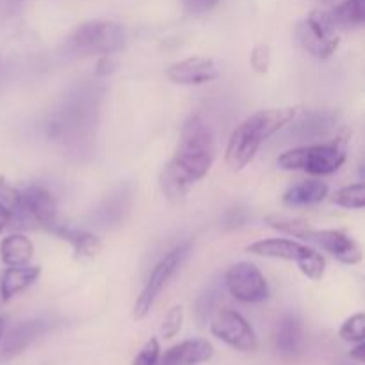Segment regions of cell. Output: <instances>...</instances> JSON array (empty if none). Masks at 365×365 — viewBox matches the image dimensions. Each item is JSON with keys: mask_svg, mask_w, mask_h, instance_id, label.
<instances>
[{"mask_svg": "<svg viewBox=\"0 0 365 365\" xmlns=\"http://www.w3.org/2000/svg\"><path fill=\"white\" fill-rule=\"evenodd\" d=\"M52 230L56 232L61 239H64V241L70 242L71 248H73V252H75V257L81 260L93 259V257L98 255L100 250H102V242H100V239L86 230H77V228H68V227H57V225L52 228Z\"/></svg>", "mask_w": 365, "mask_h": 365, "instance_id": "18", "label": "cell"}, {"mask_svg": "<svg viewBox=\"0 0 365 365\" xmlns=\"http://www.w3.org/2000/svg\"><path fill=\"white\" fill-rule=\"evenodd\" d=\"M346 135H339L331 143L324 145L299 146L287 150L278 157V166L282 170H302L310 175L335 173L346 163Z\"/></svg>", "mask_w": 365, "mask_h": 365, "instance_id": "3", "label": "cell"}, {"mask_svg": "<svg viewBox=\"0 0 365 365\" xmlns=\"http://www.w3.org/2000/svg\"><path fill=\"white\" fill-rule=\"evenodd\" d=\"M339 337L346 342H351V344H356V342H364L365 339V316L362 312L355 314V316L348 317L344 321V324L339 330Z\"/></svg>", "mask_w": 365, "mask_h": 365, "instance_id": "26", "label": "cell"}, {"mask_svg": "<svg viewBox=\"0 0 365 365\" xmlns=\"http://www.w3.org/2000/svg\"><path fill=\"white\" fill-rule=\"evenodd\" d=\"M349 359L355 360V362H359V364L365 362V344L364 342H356L355 348L349 351Z\"/></svg>", "mask_w": 365, "mask_h": 365, "instance_id": "34", "label": "cell"}, {"mask_svg": "<svg viewBox=\"0 0 365 365\" xmlns=\"http://www.w3.org/2000/svg\"><path fill=\"white\" fill-rule=\"evenodd\" d=\"M246 252L259 257H267V259L292 260V262L299 264L314 250L302 245V242L292 241V239H262V241H257L253 245H250L246 248Z\"/></svg>", "mask_w": 365, "mask_h": 365, "instance_id": "12", "label": "cell"}, {"mask_svg": "<svg viewBox=\"0 0 365 365\" xmlns=\"http://www.w3.org/2000/svg\"><path fill=\"white\" fill-rule=\"evenodd\" d=\"M185 6V9L189 11V13H207V11L212 9L214 6H216L220 0H182Z\"/></svg>", "mask_w": 365, "mask_h": 365, "instance_id": "32", "label": "cell"}, {"mask_svg": "<svg viewBox=\"0 0 365 365\" xmlns=\"http://www.w3.org/2000/svg\"><path fill=\"white\" fill-rule=\"evenodd\" d=\"M331 202L346 209H364L365 207V185L362 182L339 189L331 196Z\"/></svg>", "mask_w": 365, "mask_h": 365, "instance_id": "25", "label": "cell"}, {"mask_svg": "<svg viewBox=\"0 0 365 365\" xmlns=\"http://www.w3.org/2000/svg\"><path fill=\"white\" fill-rule=\"evenodd\" d=\"M182 323H184V309L180 305H173L164 316L160 324V335L164 339H173L180 334Z\"/></svg>", "mask_w": 365, "mask_h": 365, "instance_id": "27", "label": "cell"}, {"mask_svg": "<svg viewBox=\"0 0 365 365\" xmlns=\"http://www.w3.org/2000/svg\"><path fill=\"white\" fill-rule=\"evenodd\" d=\"M250 63L257 73H266L267 68H269V48L264 45L255 46L252 50V56H250Z\"/></svg>", "mask_w": 365, "mask_h": 365, "instance_id": "31", "label": "cell"}, {"mask_svg": "<svg viewBox=\"0 0 365 365\" xmlns=\"http://www.w3.org/2000/svg\"><path fill=\"white\" fill-rule=\"evenodd\" d=\"M210 331L214 337L237 351L250 353L259 348V339H257L252 324L232 309H223L216 314L212 324H210Z\"/></svg>", "mask_w": 365, "mask_h": 365, "instance_id": "7", "label": "cell"}, {"mask_svg": "<svg viewBox=\"0 0 365 365\" xmlns=\"http://www.w3.org/2000/svg\"><path fill=\"white\" fill-rule=\"evenodd\" d=\"M4 331H6V321H4V317H0V342L4 339Z\"/></svg>", "mask_w": 365, "mask_h": 365, "instance_id": "36", "label": "cell"}, {"mask_svg": "<svg viewBox=\"0 0 365 365\" xmlns=\"http://www.w3.org/2000/svg\"><path fill=\"white\" fill-rule=\"evenodd\" d=\"M216 138L210 125L195 114L184 123L175 155L159 175L163 195L170 202L180 203L195 182L209 173L216 159Z\"/></svg>", "mask_w": 365, "mask_h": 365, "instance_id": "1", "label": "cell"}, {"mask_svg": "<svg viewBox=\"0 0 365 365\" xmlns=\"http://www.w3.org/2000/svg\"><path fill=\"white\" fill-rule=\"evenodd\" d=\"M27 0H0V53L21 29V11Z\"/></svg>", "mask_w": 365, "mask_h": 365, "instance_id": "17", "label": "cell"}, {"mask_svg": "<svg viewBox=\"0 0 365 365\" xmlns=\"http://www.w3.org/2000/svg\"><path fill=\"white\" fill-rule=\"evenodd\" d=\"M335 125V116L328 113H312L307 114L296 128H292V134L299 135V138H317L321 134H327L331 127Z\"/></svg>", "mask_w": 365, "mask_h": 365, "instance_id": "23", "label": "cell"}, {"mask_svg": "<svg viewBox=\"0 0 365 365\" xmlns=\"http://www.w3.org/2000/svg\"><path fill=\"white\" fill-rule=\"evenodd\" d=\"M328 196V185L319 180H307L289 187L284 195V203L291 207L312 205L323 202Z\"/></svg>", "mask_w": 365, "mask_h": 365, "instance_id": "20", "label": "cell"}, {"mask_svg": "<svg viewBox=\"0 0 365 365\" xmlns=\"http://www.w3.org/2000/svg\"><path fill=\"white\" fill-rule=\"evenodd\" d=\"M189 250H191V245H189V242H184V245L177 246V248L171 250L170 253H166V255L157 262V266L153 267L148 282H146V285L143 287L141 294L138 296V302H135L134 305L135 319H143V317H146V314L152 310L153 303L157 302V298H159V294L163 292V289L166 287L168 282L171 280V277L177 273L178 267L184 264L185 257L189 255Z\"/></svg>", "mask_w": 365, "mask_h": 365, "instance_id": "6", "label": "cell"}, {"mask_svg": "<svg viewBox=\"0 0 365 365\" xmlns=\"http://www.w3.org/2000/svg\"><path fill=\"white\" fill-rule=\"evenodd\" d=\"M214 348L203 339H189L164 353L157 365H200L212 359Z\"/></svg>", "mask_w": 365, "mask_h": 365, "instance_id": "14", "label": "cell"}, {"mask_svg": "<svg viewBox=\"0 0 365 365\" xmlns=\"http://www.w3.org/2000/svg\"><path fill=\"white\" fill-rule=\"evenodd\" d=\"M166 77L175 84L200 86L216 81L220 77V66L209 57H189L171 64L166 70Z\"/></svg>", "mask_w": 365, "mask_h": 365, "instance_id": "10", "label": "cell"}, {"mask_svg": "<svg viewBox=\"0 0 365 365\" xmlns=\"http://www.w3.org/2000/svg\"><path fill=\"white\" fill-rule=\"evenodd\" d=\"M21 207H24V227L39 225L52 230L56 227L57 202L45 185H29L21 191Z\"/></svg>", "mask_w": 365, "mask_h": 365, "instance_id": "9", "label": "cell"}, {"mask_svg": "<svg viewBox=\"0 0 365 365\" xmlns=\"http://www.w3.org/2000/svg\"><path fill=\"white\" fill-rule=\"evenodd\" d=\"M266 221L271 228H274V230L284 232V234L292 235V237H299V239H309L314 230V228L310 227L309 221L302 220V217L269 216Z\"/></svg>", "mask_w": 365, "mask_h": 365, "instance_id": "24", "label": "cell"}, {"mask_svg": "<svg viewBox=\"0 0 365 365\" xmlns=\"http://www.w3.org/2000/svg\"><path fill=\"white\" fill-rule=\"evenodd\" d=\"M114 68H116V59L113 57V53H107V56H102L98 59L95 73L98 75V77H107V75L113 73Z\"/></svg>", "mask_w": 365, "mask_h": 365, "instance_id": "33", "label": "cell"}, {"mask_svg": "<svg viewBox=\"0 0 365 365\" xmlns=\"http://www.w3.org/2000/svg\"><path fill=\"white\" fill-rule=\"evenodd\" d=\"M225 285L235 299L242 303H260L269 296V287L257 266L237 262L225 274Z\"/></svg>", "mask_w": 365, "mask_h": 365, "instance_id": "8", "label": "cell"}, {"mask_svg": "<svg viewBox=\"0 0 365 365\" xmlns=\"http://www.w3.org/2000/svg\"><path fill=\"white\" fill-rule=\"evenodd\" d=\"M125 31L120 24L109 20H93L78 25L68 39V48L81 56L114 53L123 48Z\"/></svg>", "mask_w": 365, "mask_h": 365, "instance_id": "4", "label": "cell"}, {"mask_svg": "<svg viewBox=\"0 0 365 365\" xmlns=\"http://www.w3.org/2000/svg\"><path fill=\"white\" fill-rule=\"evenodd\" d=\"M41 274V267L36 266H20V267H7L6 273L0 280V298L2 302H9L18 292L25 291L29 285L34 284Z\"/></svg>", "mask_w": 365, "mask_h": 365, "instance_id": "16", "label": "cell"}, {"mask_svg": "<svg viewBox=\"0 0 365 365\" xmlns=\"http://www.w3.org/2000/svg\"><path fill=\"white\" fill-rule=\"evenodd\" d=\"M296 107H282V109H266L252 114L242 121L232 134L228 141L225 160L232 171H241L252 163L264 141L273 138L285 125L296 118Z\"/></svg>", "mask_w": 365, "mask_h": 365, "instance_id": "2", "label": "cell"}, {"mask_svg": "<svg viewBox=\"0 0 365 365\" xmlns=\"http://www.w3.org/2000/svg\"><path fill=\"white\" fill-rule=\"evenodd\" d=\"M160 359V344L155 337L150 339L145 346L141 348V351L135 355L132 365H157Z\"/></svg>", "mask_w": 365, "mask_h": 365, "instance_id": "30", "label": "cell"}, {"mask_svg": "<svg viewBox=\"0 0 365 365\" xmlns=\"http://www.w3.org/2000/svg\"><path fill=\"white\" fill-rule=\"evenodd\" d=\"M34 253L31 239L21 234H11L0 242V259L7 267L27 266Z\"/></svg>", "mask_w": 365, "mask_h": 365, "instance_id": "19", "label": "cell"}, {"mask_svg": "<svg viewBox=\"0 0 365 365\" xmlns=\"http://www.w3.org/2000/svg\"><path fill=\"white\" fill-rule=\"evenodd\" d=\"M7 225H9V220H7V216H6V214H2V212H0V232H2L4 228L7 227Z\"/></svg>", "mask_w": 365, "mask_h": 365, "instance_id": "35", "label": "cell"}, {"mask_svg": "<svg viewBox=\"0 0 365 365\" xmlns=\"http://www.w3.org/2000/svg\"><path fill=\"white\" fill-rule=\"evenodd\" d=\"M324 266H327L324 257L321 255V253H317L316 250H314L305 260H302V262L298 264L299 271H302L307 278H310V280L314 282H319L321 278L324 277Z\"/></svg>", "mask_w": 365, "mask_h": 365, "instance_id": "28", "label": "cell"}, {"mask_svg": "<svg viewBox=\"0 0 365 365\" xmlns=\"http://www.w3.org/2000/svg\"><path fill=\"white\" fill-rule=\"evenodd\" d=\"M0 212L6 214L11 227H24L21 191L0 177Z\"/></svg>", "mask_w": 365, "mask_h": 365, "instance_id": "22", "label": "cell"}, {"mask_svg": "<svg viewBox=\"0 0 365 365\" xmlns=\"http://www.w3.org/2000/svg\"><path fill=\"white\" fill-rule=\"evenodd\" d=\"M46 330L45 321L41 319H32L25 321V323L18 324L16 328L7 334L4 339L2 349H0V362H9V360L16 359L20 353H24L43 331Z\"/></svg>", "mask_w": 365, "mask_h": 365, "instance_id": "13", "label": "cell"}, {"mask_svg": "<svg viewBox=\"0 0 365 365\" xmlns=\"http://www.w3.org/2000/svg\"><path fill=\"white\" fill-rule=\"evenodd\" d=\"M217 298H220V291H217V287H209L198 298V302H196V314H198V319L202 321V323H205L207 317L212 314Z\"/></svg>", "mask_w": 365, "mask_h": 365, "instance_id": "29", "label": "cell"}, {"mask_svg": "<svg viewBox=\"0 0 365 365\" xmlns=\"http://www.w3.org/2000/svg\"><path fill=\"white\" fill-rule=\"evenodd\" d=\"M296 34H298L303 48L317 59H328L339 48V43H341L337 27H335L330 13L321 9L312 11L298 25Z\"/></svg>", "mask_w": 365, "mask_h": 365, "instance_id": "5", "label": "cell"}, {"mask_svg": "<svg viewBox=\"0 0 365 365\" xmlns=\"http://www.w3.org/2000/svg\"><path fill=\"white\" fill-rule=\"evenodd\" d=\"M274 346L282 356H298L303 349V327L302 321L292 314H287L280 319L274 334Z\"/></svg>", "mask_w": 365, "mask_h": 365, "instance_id": "15", "label": "cell"}, {"mask_svg": "<svg viewBox=\"0 0 365 365\" xmlns=\"http://www.w3.org/2000/svg\"><path fill=\"white\" fill-rule=\"evenodd\" d=\"M330 16L337 29L349 31L362 27L365 21V0H344L330 11Z\"/></svg>", "mask_w": 365, "mask_h": 365, "instance_id": "21", "label": "cell"}, {"mask_svg": "<svg viewBox=\"0 0 365 365\" xmlns=\"http://www.w3.org/2000/svg\"><path fill=\"white\" fill-rule=\"evenodd\" d=\"M309 241L319 245L324 252L342 264L355 266L362 260V250L353 237L342 230H312Z\"/></svg>", "mask_w": 365, "mask_h": 365, "instance_id": "11", "label": "cell"}]
</instances>
